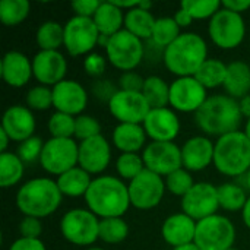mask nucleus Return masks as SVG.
I'll return each mask as SVG.
<instances>
[{
    "instance_id": "nucleus-1",
    "label": "nucleus",
    "mask_w": 250,
    "mask_h": 250,
    "mask_svg": "<svg viewBox=\"0 0 250 250\" xmlns=\"http://www.w3.org/2000/svg\"><path fill=\"white\" fill-rule=\"evenodd\" d=\"M243 114L239 103L229 95H214L195 113V122L202 132L211 136H224L237 132Z\"/></svg>"
},
{
    "instance_id": "nucleus-2",
    "label": "nucleus",
    "mask_w": 250,
    "mask_h": 250,
    "mask_svg": "<svg viewBox=\"0 0 250 250\" xmlns=\"http://www.w3.org/2000/svg\"><path fill=\"white\" fill-rule=\"evenodd\" d=\"M85 201L89 211L98 217L122 218L130 205L129 188L113 176H101L92 180Z\"/></svg>"
},
{
    "instance_id": "nucleus-3",
    "label": "nucleus",
    "mask_w": 250,
    "mask_h": 250,
    "mask_svg": "<svg viewBox=\"0 0 250 250\" xmlns=\"http://www.w3.org/2000/svg\"><path fill=\"white\" fill-rule=\"evenodd\" d=\"M208 56L207 42L193 32L182 34L173 44L166 48V67L179 78L195 76Z\"/></svg>"
},
{
    "instance_id": "nucleus-4",
    "label": "nucleus",
    "mask_w": 250,
    "mask_h": 250,
    "mask_svg": "<svg viewBox=\"0 0 250 250\" xmlns=\"http://www.w3.org/2000/svg\"><path fill=\"white\" fill-rule=\"evenodd\" d=\"M62 204V192L57 182L50 179H34L26 182L16 195V205L26 217L42 218L51 215Z\"/></svg>"
},
{
    "instance_id": "nucleus-5",
    "label": "nucleus",
    "mask_w": 250,
    "mask_h": 250,
    "mask_svg": "<svg viewBox=\"0 0 250 250\" xmlns=\"http://www.w3.org/2000/svg\"><path fill=\"white\" fill-rule=\"evenodd\" d=\"M214 166L230 177H240L250 170V139L237 130L221 136L214 149Z\"/></svg>"
},
{
    "instance_id": "nucleus-6",
    "label": "nucleus",
    "mask_w": 250,
    "mask_h": 250,
    "mask_svg": "<svg viewBox=\"0 0 250 250\" xmlns=\"http://www.w3.org/2000/svg\"><path fill=\"white\" fill-rule=\"evenodd\" d=\"M236 240L233 223L223 215H212L196 224L195 245L201 250H229Z\"/></svg>"
},
{
    "instance_id": "nucleus-7",
    "label": "nucleus",
    "mask_w": 250,
    "mask_h": 250,
    "mask_svg": "<svg viewBox=\"0 0 250 250\" xmlns=\"http://www.w3.org/2000/svg\"><path fill=\"white\" fill-rule=\"evenodd\" d=\"M60 230L63 237L76 246H88L100 239V221L95 214L86 209L78 208L64 214Z\"/></svg>"
},
{
    "instance_id": "nucleus-8",
    "label": "nucleus",
    "mask_w": 250,
    "mask_h": 250,
    "mask_svg": "<svg viewBox=\"0 0 250 250\" xmlns=\"http://www.w3.org/2000/svg\"><path fill=\"white\" fill-rule=\"evenodd\" d=\"M105 51L111 64L125 72H130L144 60L142 40L126 29H122L110 37Z\"/></svg>"
},
{
    "instance_id": "nucleus-9",
    "label": "nucleus",
    "mask_w": 250,
    "mask_h": 250,
    "mask_svg": "<svg viewBox=\"0 0 250 250\" xmlns=\"http://www.w3.org/2000/svg\"><path fill=\"white\" fill-rule=\"evenodd\" d=\"M209 35L215 45L230 50L242 44L246 32L245 21L240 13L221 7L209 21Z\"/></svg>"
},
{
    "instance_id": "nucleus-10",
    "label": "nucleus",
    "mask_w": 250,
    "mask_h": 250,
    "mask_svg": "<svg viewBox=\"0 0 250 250\" xmlns=\"http://www.w3.org/2000/svg\"><path fill=\"white\" fill-rule=\"evenodd\" d=\"M79 160V146L73 139L51 138L44 144L41 152V167L50 174L62 176L75 168Z\"/></svg>"
},
{
    "instance_id": "nucleus-11",
    "label": "nucleus",
    "mask_w": 250,
    "mask_h": 250,
    "mask_svg": "<svg viewBox=\"0 0 250 250\" xmlns=\"http://www.w3.org/2000/svg\"><path fill=\"white\" fill-rule=\"evenodd\" d=\"M100 40V31L92 18L73 16L64 25V47L70 56L89 53Z\"/></svg>"
},
{
    "instance_id": "nucleus-12",
    "label": "nucleus",
    "mask_w": 250,
    "mask_h": 250,
    "mask_svg": "<svg viewBox=\"0 0 250 250\" xmlns=\"http://www.w3.org/2000/svg\"><path fill=\"white\" fill-rule=\"evenodd\" d=\"M218 208V190L211 183H195V186L182 198L183 214L196 221L215 215Z\"/></svg>"
},
{
    "instance_id": "nucleus-13",
    "label": "nucleus",
    "mask_w": 250,
    "mask_h": 250,
    "mask_svg": "<svg viewBox=\"0 0 250 250\" xmlns=\"http://www.w3.org/2000/svg\"><path fill=\"white\" fill-rule=\"evenodd\" d=\"M164 189L161 176L145 168L129 185L130 204L138 209L155 208L164 196Z\"/></svg>"
},
{
    "instance_id": "nucleus-14",
    "label": "nucleus",
    "mask_w": 250,
    "mask_h": 250,
    "mask_svg": "<svg viewBox=\"0 0 250 250\" xmlns=\"http://www.w3.org/2000/svg\"><path fill=\"white\" fill-rule=\"evenodd\" d=\"M145 168L158 176H170L183 166L182 149L173 142H152L144 151Z\"/></svg>"
},
{
    "instance_id": "nucleus-15",
    "label": "nucleus",
    "mask_w": 250,
    "mask_h": 250,
    "mask_svg": "<svg viewBox=\"0 0 250 250\" xmlns=\"http://www.w3.org/2000/svg\"><path fill=\"white\" fill-rule=\"evenodd\" d=\"M207 100V88L195 76L179 78L170 85V105L179 111L196 113Z\"/></svg>"
},
{
    "instance_id": "nucleus-16",
    "label": "nucleus",
    "mask_w": 250,
    "mask_h": 250,
    "mask_svg": "<svg viewBox=\"0 0 250 250\" xmlns=\"http://www.w3.org/2000/svg\"><path fill=\"white\" fill-rule=\"evenodd\" d=\"M108 108L120 123L132 125L144 123L151 111V107L142 92H129L122 89L113 97Z\"/></svg>"
},
{
    "instance_id": "nucleus-17",
    "label": "nucleus",
    "mask_w": 250,
    "mask_h": 250,
    "mask_svg": "<svg viewBox=\"0 0 250 250\" xmlns=\"http://www.w3.org/2000/svg\"><path fill=\"white\" fill-rule=\"evenodd\" d=\"M88 94L76 81H62L53 86V107L59 113L76 116L85 110Z\"/></svg>"
},
{
    "instance_id": "nucleus-18",
    "label": "nucleus",
    "mask_w": 250,
    "mask_h": 250,
    "mask_svg": "<svg viewBox=\"0 0 250 250\" xmlns=\"http://www.w3.org/2000/svg\"><path fill=\"white\" fill-rule=\"evenodd\" d=\"M110 160H111V151L104 136L98 135L81 142L78 164L86 173L98 174L104 171L108 167Z\"/></svg>"
},
{
    "instance_id": "nucleus-19",
    "label": "nucleus",
    "mask_w": 250,
    "mask_h": 250,
    "mask_svg": "<svg viewBox=\"0 0 250 250\" xmlns=\"http://www.w3.org/2000/svg\"><path fill=\"white\" fill-rule=\"evenodd\" d=\"M66 69V59L59 51H40L32 60L34 76L44 86H56L59 82L64 81Z\"/></svg>"
},
{
    "instance_id": "nucleus-20",
    "label": "nucleus",
    "mask_w": 250,
    "mask_h": 250,
    "mask_svg": "<svg viewBox=\"0 0 250 250\" xmlns=\"http://www.w3.org/2000/svg\"><path fill=\"white\" fill-rule=\"evenodd\" d=\"M144 129L154 142H171L179 135L180 123L170 108H151L144 122Z\"/></svg>"
},
{
    "instance_id": "nucleus-21",
    "label": "nucleus",
    "mask_w": 250,
    "mask_h": 250,
    "mask_svg": "<svg viewBox=\"0 0 250 250\" xmlns=\"http://www.w3.org/2000/svg\"><path fill=\"white\" fill-rule=\"evenodd\" d=\"M1 129L9 135L10 141L25 142L34 135L35 117L29 108L23 105H12L3 114Z\"/></svg>"
},
{
    "instance_id": "nucleus-22",
    "label": "nucleus",
    "mask_w": 250,
    "mask_h": 250,
    "mask_svg": "<svg viewBox=\"0 0 250 250\" xmlns=\"http://www.w3.org/2000/svg\"><path fill=\"white\" fill-rule=\"evenodd\" d=\"M196 224L198 223H195V220L186 214H174L163 224V239L174 248L190 245L195 242Z\"/></svg>"
},
{
    "instance_id": "nucleus-23",
    "label": "nucleus",
    "mask_w": 250,
    "mask_h": 250,
    "mask_svg": "<svg viewBox=\"0 0 250 250\" xmlns=\"http://www.w3.org/2000/svg\"><path fill=\"white\" fill-rule=\"evenodd\" d=\"M215 145L204 136H195L189 139L182 148L183 166L189 171H201L214 163Z\"/></svg>"
},
{
    "instance_id": "nucleus-24",
    "label": "nucleus",
    "mask_w": 250,
    "mask_h": 250,
    "mask_svg": "<svg viewBox=\"0 0 250 250\" xmlns=\"http://www.w3.org/2000/svg\"><path fill=\"white\" fill-rule=\"evenodd\" d=\"M1 78L3 81L13 86L21 88L26 85L34 75L32 72V63L28 60V57L19 51H9L1 59Z\"/></svg>"
},
{
    "instance_id": "nucleus-25",
    "label": "nucleus",
    "mask_w": 250,
    "mask_h": 250,
    "mask_svg": "<svg viewBox=\"0 0 250 250\" xmlns=\"http://www.w3.org/2000/svg\"><path fill=\"white\" fill-rule=\"evenodd\" d=\"M146 132L141 125L120 123L113 132V142L123 154H136L145 144Z\"/></svg>"
},
{
    "instance_id": "nucleus-26",
    "label": "nucleus",
    "mask_w": 250,
    "mask_h": 250,
    "mask_svg": "<svg viewBox=\"0 0 250 250\" xmlns=\"http://www.w3.org/2000/svg\"><path fill=\"white\" fill-rule=\"evenodd\" d=\"M224 88L231 98H243L250 91V66L245 62H233L227 67Z\"/></svg>"
},
{
    "instance_id": "nucleus-27",
    "label": "nucleus",
    "mask_w": 250,
    "mask_h": 250,
    "mask_svg": "<svg viewBox=\"0 0 250 250\" xmlns=\"http://www.w3.org/2000/svg\"><path fill=\"white\" fill-rule=\"evenodd\" d=\"M92 19L100 31V35L105 37H113L114 34L122 31L120 28L125 23L122 9L114 6L111 1H103Z\"/></svg>"
},
{
    "instance_id": "nucleus-28",
    "label": "nucleus",
    "mask_w": 250,
    "mask_h": 250,
    "mask_svg": "<svg viewBox=\"0 0 250 250\" xmlns=\"http://www.w3.org/2000/svg\"><path fill=\"white\" fill-rule=\"evenodd\" d=\"M92 180L89 173H86L81 167H75L57 179V186L62 192V195L67 196H82L86 195Z\"/></svg>"
},
{
    "instance_id": "nucleus-29",
    "label": "nucleus",
    "mask_w": 250,
    "mask_h": 250,
    "mask_svg": "<svg viewBox=\"0 0 250 250\" xmlns=\"http://www.w3.org/2000/svg\"><path fill=\"white\" fill-rule=\"evenodd\" d=\"M155 18L149 10H144L141 7H135L129 10L125 16L126 31L133 34L141 40H149L152 37V31L155 26Z\"/></svg>"
},
{
    "instance_id": "nucleus-30",
    "label": "nucleus",
    "mask_w": 250,
    "mask_h": 250,
    "mask_svg": "<svg viewBox=\"0 0 250 250\" xmlns=\"http://www.w3.org/2000/svg\"><path fill=\"white\" fill-rule=\"evenodd\" d=\"M229 64H224L217 59H207L205 63L199 67L195 78L205 88H217L224 85L227 76Z\"/></svg>"
},
{
    "instance_id": "nucleus-31",
    "label": "nucleus",
    "mask_w": 250,
    "mask_h": 250,
    "mask_svg": "<svg viewBox=\"0 0 250 250\" xmlns=\"http://www.w3.org/2000/svg\"><path fill=\"white\" fill-rule=\"evenodd\" d=\"M37 44L41 51H57L64 44V26L54 21L44 22L37 31Z\"/></svg>"
},
{
    "instance_id": "nucleus-32",
    "label": "nucleus",
    "mask_w": 250,
    "mask_h": 250,
    "mask_svg": "<svg viewBox=\"0 0 250 250\" xmlns=\"http://www.w3.org/2000/svg\"><path fill=\"white\" fill-rule=\"evenodd\" d=\"M142 94L151 108H166L170 104V86L160 76L146 78Z\"/></svg>"
},
{
    "instance_id": "nucleus-33",
    "label": "nucleus",
    "mask_w": 250,
    "mask_h": 250,
    "mask_svg": "<svg viewBox=\"0 0 250 250\" xmlns=\"http://www.w3.org/2000/svg\"><path fill=\"white\" fill-rule=\"evenodd\" d=\"M23 176V163L18 154L3 152L0 155V186H15Z\"/></svg>"
},
{
    "instance_id": "nucleus-34",
    "label": "nucleus",
    "mask_w": 250,
    "mask_h": 250,
    "mask_svg": "<svg viewBox=\"0 0 250 250\" xmlns=\"http://www.w3.org/2000/svg\"><path fill=\"white\" fill-rule=\"evenodd\" d=\"M218 190V201L220 207L224 208L226 211L236 212V211H243L246 202L249 198H246V193L243 188L234 183H224L217 188Z\"/></svg>"
},
{
    "instance_id": "nucleus-35",
    "label": "nucleus",
    "mask_w": 250,
    "mask_h": 250,
    "mask_svg": "<svg viewBox=\"0 0 250 250\" xmlns=\"http://www.w3.org/2000/svg\"><path fill=\"white\" fill-rule=\"evenodd\" d=\"M180 26L174 21V18H158L155 21V26L152 31L151 40L157 42L160 47L167 48L180 37Z\"/></svg>"
},
{
    "instance_id": "nucleus-36",
    "label": "nucleus",
    "mask_w": 250,
    "mask_h": 250,
    "mask_svg": "<svg viewBox=\"0 0 250 250\" xmlns=\"http://www.w3.org/2000/svg\"><path fill=\"white\" fill-rule=\"evenodd\" d=\"M29 13L28 0H1L0 1V19L6 26L19 25Z\"/></svg>"
},
{
    "instance_id": "nucleus-37",
    "label": "nucleus",
    "mask_w": 250,
    "mask_h": 250,
    "mask_svg": "<svg viewBox=\"0 0 250 250\" xmlns=\"http://www.w3.org/2000/svg\"><path fill=\"white\" fill-rule=\"evenodd\" d=\"M129 234V227L126 221L120 217L117 218H103L100 221V239L105 243L116 245L123 242Z\"/></svg>"
},
{
    "instance_id": "nucleus-38",
    "label": "nucleus",
    "mask_w": 250,
    "mask_h": 250,
    "mask_svg": "<svg viewBox=\"0 0 250 250\" xmlns=\"http://www.w3.org/2000/svg\"><path fill=\"white\" fill-rule=\"evenodd\" d=\"M193 19H207L212 18L221 7L223 3L218 0H185L180 4Z\"/></svg>"
},
{
    "instance_id": "nucleus-39",
    "label": "nucleus",
    "mask_w": 250,
    "mask_h": 250,
    "mask_svg": "<svg viewBox=\"0 0 250 250\" xmlns=\"http://www.w3.org/2000/svg\"><path fill=\"white\" fill-rule=\"evenodd\" d=\"M75 122L76 119H73V116L57 111L48 120V130L53 138L72 139L75 135Z\"/></svg>"
},
{
    "instance_id": "nucleus-40",
    "label": "nucleus",
    "mask_w": 250,
    "mask_h": 250,
    "mask_svg": "<svg viewBox=\"0 0 250 250\" xmlns=\"http://www.w3.org/2000/svg\"><path fill=\"white\" fill-rule=\"evenodd\" d=\"M116 168H117V173L123 179H127L132 182L145 170V163H144V158L139 157L138 154H122L117 158Z\"/></svg>"
},
{
    "instance_id": "nucleus-41",
    "label": "nucleus",
    "mask_w": 250,
    "mask_h": 250,
    "mask_svg": "<svg viewBox=\"0 0 250 250\" xmlns=\"http://www.w3.org/2000/svg\"><path fill=\"white\" fill-rule=\"evenodd\" d=\"M195 186L193 183V179L192 176L189 174L188 170H177L174 173H171L170 176H167L166 179V188L173 193V195H177V196H185L192 188Z\"/></svg>"
},
{
    "instance_id": "nucleus-42",
    "label": "nucleus",
    "mask_w": 250,
    "mask_h": 250,
    "mask_svg": "<svg viewBox=\"0 0 250 250\" xmlns=\"http://www.w3.org/2000/svg\"><path fill=\"white\" fill-rule=\"evenodd\" d=\"M26 104L31 110H47L53 105V89L40 85L29 89L26 94Z\"/></svg>"
},
{
    "instance_id": "nucleus-43",
    "label": "nucleus",
    "mask_w": 250,
    "mask_h": 250,
    "mask_svg": "<svg viewBox=\"0 0 250 250\" xmlns=\"http://www.w3.org/2000/svg\"><path fill=\"white\" fill-rule=\"evenodd\" d=\"M101 132V126L98 123L97 119L86 116V114H81L76 117L75 122V136L81 141H86L89 138L98 136Z\"/></svg>"
},
{
    "instance_id": "nucleus-44",
    "label": "nucleus",
    "mask_w": 250,
    "mask_h": 250,
    "mask_svg": "<svg viewBox=\"0 0 250 250\" xmlns=\"http://www.w3.org/2000/svg\"><path fill=\"white\" fill-rule=\"evenodd\" d=\"M44 144L42 139L38 136H32L29 139H26L25 142H22L18 148V157L22 160L23 164H31L37 160L41 158V152H42Z\"/></svg>"
},
{
    "instance_id": "nucleus-45",
    "label": "nucleus",
    "mask_w": 250,
    "mask_h": 250,
    "mask_svg": "<svg viewBox=\"0 0 250 250\" xmlns=\"http://www.w3.org/2000/svg\"><path fill=\"white\" fill-rule=\"evenodd\" d=\"M119 91L120 89H117L116 85L108 79H98L92 83V94L95 95V98H98L103 103L110 104V101Z\"/></svg>"
},
{
    "instance_id": "nucleus-46",
    "label": "nucleus",
    "mask_w": 250,
    "mask_h": 250,
    "mask_svg": "<svg viewBox=\"0 0 250 250\" xmlns=\"http://www.w3.org/2000/svg\"><path fill=\"white\" fill-rule=\"evenodd\" d=\"M144 83H145V79L135 72H125L119 79L120 89L129 91V92H142Z\"/></svg>"
},
{
    "instance_id": "nucleus-47",
    "label": "nucleus",
    "mask_w": 250,
    "mask_h": 250,
    "mask_svg": "<svg viewBox=\"0 0 250 250\" xmlns=\"http://www.w3.org/2000/svg\"><path fill=\"white\" fill-rule=\"evenodd\" d=\"M85 72L92 78H100L105 72V59L98 53H91L83 62Z\"/></svg>"
},
{
    "instance_id": "nucleus-48",
    "label": "nucleus",
    "mask_w": 250,
    "mask_h": 250,
    "mask_svg": "<svg viewBox=\"0 0 250 250\" xmlns=\"http://www.w3.org/2000/svg\"><path fill=\"white\" fill-rule=\"evenodd\" d=\"M19 233L23 239H38L42 233V226L38 218L25 217L19 224Z\"/></svg>"
},
{
    "instance_id": "nucleus-49",
    "label": "nucleus",
    "mask_w": 250,
    "mask_h": 250,
    "mask_svg": "<svg viewBox=\"0 0 250 250\" xmlns=\"http://www.w3.org/2000/svg\"><path fill=\"white\" fill-rule=\"evenodd\" d=\"M101 3L103 1H98V0H76V1H72V9L76 12V16L94 18Z\"/></svg>"
},
{
    "instance_id": "nucleus-50",
    "label": "nucleus",
    "mask_w": 250,
    "mask_h": 250,
    "mask_svg": "<svg viewBox=\"0 0 250 250\" xmlns=\"http://www.w3.org/2000/svg\"><path fill=\"white\" fill-rule=\"evenodd\" d=\"M164 53H166V48L160 47L151 38L146 40V42L144 44V59H148V60H152V62H158L160 59H164Z\"/></svg>"
},
{
    "instance_id": "nucleus-51",
    "label": "nucleus",
    "mask_w": 250,
    "mask_h": 250,
    "mask_svg": "<svg viewBox=\"0 0 250 250\" xmlns=\"http://www.w3.org/2000/svg\"><path fill=\"white\" fill-rule=\"evenodd\" d=\"M9 250H45L44 243L40 239H18Z\"/></svg>"
},
{
    "instance_id": "nucleus-52",
    "label": "nucleus",
    "mask_w": 250,
    "mask_h": 250,
    "mask_svg": "<svg viewBox=\"0 0 250 250\" xmlns=\"http://www.w3.org/2000/svg\"><path fill=\"white\" fill-rule=\"evenodd\" d=\"M221 3H223V7L236 13H242L250 7V0H224Z\"/></svg>"
},
{
    "instance_id": "nucleus-53",
    "label": "nucleus",
    "mask_w": 250,
    "mask_h": 250,
    "mask_svg": "<svg viewBox=\"0 0 250 250\" xmlns=\"http://www.w3.org/2000/svg\"><path fill=\"white\" fill-rule=\"evenodd\" d=\"M174 21L177 22V25L179 26H189L190 23H192V21H193V18L185 10V9H179L177 12H176V15H174Z\"/></svg>"
},
{
    "instance_id": "nucleus-54",
    "label": "nucleus",
    "mask_w": 250,
    "mask_h": 250,
    "mask_svg": "<svg viewBox=\"0 0 250 250\" xmlns=\"http://www.w3.org/2000/svg\"><path fill=\"white\" fill-rule=\"evenodd\" d=\"M239 105H240V111L245 117H248V120L250 119V95L243 97L240 101H239Z\"/></svg>"
},
{
    "instance_id": "nucleus-55",
    "label": "nucleus",
    "mask_w": 250,
    "mask_h": 250,
    "mask_svg": "<svg viewBox=\"0 0 250 250\" xmlns=\"http://www.w3.org/2000/svg\"><path fill=\"white\" fill-rule=\"evenodd\" d=\"M111 3H113L114 6H117L119 9L127 7L129 10H132V9H135V7L139 6V1H119V0H111Z\"/></svg>"
},
{
    "instance_id": "nucleus-56",
    "label": "nucleus",
    "mask_w": 250,
    "mask_h": 250,
    "mask_svg": "<svg viewBox=\"0 0 250 250\" xmlns=\"http://www.w3.org/2000/svg\"><path fill=\"white\" fill-rule=\"evenodd\" d=\"M9 141H10L9 135L0 127V151H1V154L6 152V148H7V145H9Z\"/></svg>"
},
{
    "instance_id": "nucleus-57",
    "label": "nucleus",
    "mask_w": 250,
    "mask_h": 250,
    "mask_svg": "<svg viewBox=\"0 0 250 250\" xmlns=\"http://www.w3.org/2000/svg\"><path fill=\"white\" fill-rule=\"evenodd\" d=\"M243 221L250 229V198L248 199V202H246V205L243 208Z\"/></svg>"
},
{
    "instance_id": "nucleus-58",
    "label": "nucleus",
    "mask_w": 250,
    "mask_h": 250,
    "mask_svg": "<svg viewBox=\"0 0 250 250\" xmlns=\"http://www.w3.org/2000/svg\"><path fill=\"white\" fill-rule=\"evenodd\" d=\"M173 250H201L195 243H190V245H185V246H180V248H174Z\"/></svg>"
},
{
    "instance_id": "nucleus-59",
    "label": "nucleus",
    "mask_w": 250,
    "mask_h": 250,
    "mask_svg": "<svg viewBox=\"0 0 250 250\" xmlns=\"http://www.w3.org/2000/svg\"><path fill=\"white\" fill-rule=\"evenodd\" d=\"M138 7H141L144 10H149L152 7V1H139V6Z\"/></svg>"
},
{
    "instance_id": "nucleus-60",
    "label": "nucleus",
    "mask_w": 250,
    "mask_h": 250,
    "mask_svg": "<svg viewBox=\"0 0 250 250\" xmlns=\"http://www.w3.org/2000/svg\"><path fill=\"white\" fill-rule=\"evenodd\" d=\"M243 177H245V185L248 186V189L250 190V170L246 174H243Z\"/></svg>"
},
{
    "instance_id": "nucleus-61",
    "label": "nucleus",
    "mask_w": 250,
    "mask_h": 250,
    "mask_svg": "<svg viewBox=\"0 0 250 250\" xmlns=\"http://www.w3.org/2000/svg\"><path fill=\"white\" fill-rule=\"evenodd\" d=\"M245 133H246V136L250 139V119L248 120V123H246V130H245Z\"/></svg>"
},
{
    "instance_id": "nucleus-62",
    "label": "nucleus",
    "mask_w": 250,
    "mask_h": 250,
    "mask_svg": "<svg viewBox=\"0 0 250 250\" xmlns=\"http://www.w3.org/2000/svg\"><path fill=\"white\" fill-rule=\"evenodd\" d=\"M88 250H104V249H101V248H89Z\"/></svg>"
},
{
    "instance_id": "nucleus-63",
    "label": "nucleus",
    "mask_w": 250,
    "mask_h": 250,
    "mask_svg": "<svg viewBox=\"0 0 250 250\" xmlns=\"http://www.w3.org/2000/svg\"><path fill=\"white\" fill-rule=\"evenodd\" d=\"M229 250H237V249H233V248H231V249H229Z\"/></svg>"
}]
</instances>
